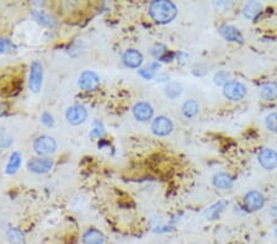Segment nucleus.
Returning a JSON list of instances; mask_svg holds the SVG:
<instances>
[{
    "instance_id": "1",
    "label": "nucleus",
    "mask_w": 277,
    "mask_h": 244,
    "mask_svg": "<svg viewBox=\"0 0 277 244\" xmlns=\"http://www.w3.org/2000/svg\"><path fill=\"white\" fill-rule=\"evenodd\" d=\"M178 8L168 0H157L149 5V15L156 23L168 24L176 18Z\"/></svg>"
},
{
    "instance_id": "2",
    "label": "nucleus",
    "mask_w": 277,
    "mask_h": 244,
    "mask_svg": "<svg viewBox=\"0 0 277 244\" xmlns=\"http://www.w3.org/2000/svg\"><path fill=\"white\" fill-rule=\"evenodd\" d=\"M246 93H248V89L240 81H228L227 84L223 86V94L228 100H232V101H239V100L244 99Z\"/></svg>"
},
{
    "instance_id": "3",
    "label": "nucleus",
    "mask_w": 277,
    "mask_h": 244,
    "mask_svg": "<svg viewBox=\"0 0 277 244\" xmlns=\"http://www.w3.org/2000/svg\"><path fill=\"white\" fill-rule=\"evenodd\" d=\"M34 149L40 156H48L56 152L57 143L50 136H40L35 140Z\"/></svg>"
},
{
    "instance_id": "4",
    "label": "nucleus",
    "mask_w": 277,
    "mask_h": 244,
    "mask_svg": "<svg viewBox=\"0 0 277 244\" xmlns=\"http://www.w3.org/2000/svg\"><path fill=\"white\" fill-rule=\"evenodd\" d=\"M43 79V68L40 62H32L31 68H30V79L29 86L32 93H39L42 88Z\"/></svg>"
},
{
    "instance_id": "5",
    "label": "nucleus",
    "mask_w": 277,
    "mask_h": 244,
    "mask_svg": "<svg viewBox=\"0 0 277 244\" xmlns=\"http://www.w3.org/2000/svg\"><path fill=\"white\" fill-rule=\"evenodd\" d=\"M244 203H245L246 210L255 212V211H259L264 207L265 196L257 190H251L244 197Z\"/></svg>"
},
{
    "instance_id": "6",
    "label": "nucleus",
    "mask_w": 277,
    "mask_h": 244,
    "mask_svg": "<svg viewBox=\"0 0 277 244\" xmlns=\"http://www.w3.org/2000/svg\"><path fill=\"white\" fill-rule=\"evenodd\" d=\"M53 167V161L48 157H39V158H32L27 163V168L30 172L36 173V174H45L50 172Z\"/></svg>"
},
{
    "instance_id": "7",
    "label": "nucleus",
    "mask_w": 277,
    "mask_h": 244,
    "mask_svg": "<svg viewBox=\"0 0 277 244\" xmlns=\"http://www.w3.org/2000/svg\"><path fill=\"white\" fill-rule=\"evenodd\" d=\"M174 130L173 121L167 116H158L152 124V131L154 135L164 137V136L170 135Z\"/></svg>"
},
{
    "instance_id": "8",
    "label": "nucleus",
    "mask_w": 277,
    "mask_h": 244,
    "mask_svg": "<svg viewBox=\"0 0 277 244\" xmlns=\"http://www.w3.org/2000/svg\"><path fill=\"white\" fill-rule=\"evenodd\" d=\"M66 117L69 124L78 126V125L85 122L88 117V110L83 105H73L67 110Z\"/></svg>"
},
{
    "instance_id": "9",
    "label": "nucleus",
    "mask_w": 277,
    "mask_h": 244,
    "mask_svg": "<svg viewBox=\"0 0 277 244\" xmlns=\"http://www.w3.org/2000/svg\"><path fill=\"white\" fill-rule=\"evenodd\" d=\"M100 78L96 73L91 70H85L80 74L79 86L85 91H94L99 88Z\"/></svg>"
},
{
    "instance_id": "10",
    "label": "nucleus",
    "mask_w": 277,
    "mask_h": 244,
    "mask_svg": "<svg viewBox=\"0 0 277 244\" xmlns=\"http://www.w3.org/2000/svg\"><path fill=\"white\" fill-rule=\"evenodd\" d=\"M260 165L267 170H273L277 168V152L271 148H264L257 156Z\"/></svg>"
},
{
    "instance_id": "11",
    "label": "nucleus",
    "mask_w": 277,
    "mask_h": 244,
    "mask_svg": "<svg viewBox=\"0 0 277 244\" xmlns=\"http://www.w3.org/2000/svg\"><path fill=\"white\" fill-rule=\"evenodd\" d=\"M153 106L149 102L141 101L133 106V116L135 117V120L141 122H147L151 120L153 117Z\"/></svg>"
},
{
    "instance_id": "12",
    "label": "nucleus",
    "mask_w": 277,
    "mask_h": 244,
    "mask_svg": "<svg viewBox=\"0 0 277 244\" xmlns=\"http://www.w3.org/2000/svg\"><path fill=\"white\" fill-rule=\"evenodd\" d=\"M218 32L224 40L230 41V42L243 43V41H244L241 32L239 31L237 27H234V26H229V25L221 26L218 29Z\"/></svg>"
},
{
    "instance_id": "13",
    "label": "nucleus",
    "mask_w": 277,
    "mask_h": 244,
    "mask_svg": "<svg viewBox=\"0 0 277 244\" xmlns=\"http://www.w3.org/2000/svg\"><path fill=\"white\" fill-rule=\"evenodd\" d=\"M122 59H123V63L128 68H138L143 63L142 53L137 50H133V48L127 50L126 52L123 53Z\"/></svg>"
},
{
    "instance_id": "14",
    "label": "nucleus",
    "mask_w": 277,
    "mask_h": 244,
    "mask_svg": "<svg viewBox=\"0 0 277 244\" xmlns=\"http://www.w3.org/2000/svg\"><path fill=\"white\" fill-rule=\"evenodd\" d=\"M83 243L84 244H104L105 235L104 233L100 232L96 228H89L83 234Z\"/></svg>"
},
{
    "instance_id": "15",
    "label": "nucleus",
    "mask_w": 277,
    "mask_h": 244,
    "mask_svg": "<svg viewBox=\"0 0 277 244\" xmlns=\"http://www.w3.org/2000/svg\"><path fill=\"white\" fill-rule=\"evenodd\" d=\"M212 183L217 189L228 190L233 186V179L230 175L225 174V173H218L212 178Z\"/></svg>"
},
{
    "instance_id": "16",
    "label": "nucleus",
    "mask_w": 277,
    "mask_h": 244,
    "mask_svg": "<svg viewBox=\"0 0 277 244\" xmlns=\"http://www.w3.org/2000/svg\"><path fill=\"white\" fill-rule=\"evenodd\" d=\"M261 99L265 101L277 100V83H266L261 88Z\"/></svg>"
},
{
    "instance_id": "17",
    "label": "nucleus",
    "mask_w": 277,
    "mask_h": 244,
    "mask_svg": "<svg viewBox=\"0 0 277 244\" xmlns=\"http://www.w3.org/2000/svg\"><path fill=\"white\" fill-rule=\"evenodd\" d=\"M260 13H261V4H259L257 2L246 3L243 8L244 16H245L246 19H250V20H254Z\"/></svg>"
},
{
    "instance_id": "18",
    "label": "nucleus",
    "mask_w": 277,
    "mask_h": 244,
    "mask_svg": "<svg viewBox=\"0 0 277 244\" xmlns=\"http://www.w3.org/2000/svg\"><path fill=\"white\" fill-rule=\"evenodd\" d=\"M181 111H183L185 117L187 118L195 117V116L198 113V111H200V105H198L196 100L194 99L187 100V101L184 102L183 107H181Z\"/></svg>"
},
{
    "instance_id": "19",
    "label": "nucleus",
    "mask_w": 277,
    "mask_h": 244,
    "mask_svg": "<svg viewBox=\"0 0 277 244\" xmlns=\"http://www.w3.org/2000/svg\"><path fill=\"white\" fill-rule=\"evenodd\" d=\"M8 242L10 244H26L25 234L18 228H9L7 232Z\"/></svg>"
},
{
    "instance_id": "20",
    "label": "nucleus",
    "mask_w": 277,
    "mask_h": 244,
    "mask_svg": "<svg viewBox=\"0 0 277 244\" xmlns=\"http://www.w3.org/2000/svg\"><path fill=\"white\" fill-rule=\"evenodd\" d=\"M21 165V154L18 153V152H14V153L10 156L9 162H8L7 165V174L13 175L15 174L19 170Z\"/></svg>"
},
{
    "instance_id": "21",
    "label": "nucleus",
    "mask_w": 277,
    "mask_h": 244,
    "mask_svg": "<svg viewBox=\"0 0 277 244\" xmlns=\"http://www.w3.org/2000/svg\"><path fill=\"white\" fill-rule=\"evenodd\" d=\"M34 16L36 18V20L39 21L40 24H43V25L46 26H57V21L56 19H53L52 16L48 15V14L43 13V12H35Z\"/></svg>"
},
{
    "instance_id": "22",
    "label": "nucleus",
    "mask_w": 277,
    "mask_h": 244,
    "mask_svg": "<svg viewBox=\"0 0 277 244\" xmlns=\"http://www.w3.org/2000/svg\"><path fill=\"white\" fill-rule=\"evenodd\" d=\"M165 93L170 99H176L178 96H180L183 93V86L179 83H170L169 85L165 88Z\"/></svg>"
},
{
    "instance_id": "23",
    "label": "nucleus",
    "mask_w": 277,
    "mask_h": 244,
    "mask_svg": "<svg viewBox=\"0 0 277 244\" xmlns=\"http://www.w3.org/2000/svg\"><path fill=\"white\" fill-rule=\"evenodd\" d=\"M224 206H225V203H224V202H218V203H216V205L212 206L211 208H208V211H207V212H206V215L210 217L211 219H214L217 216L219 215V213L222 212V211H223Z\"/></svg>"
},
{
    "instance_id": "24",
    "label": "nucleus",
    "mask_w": 277,
    "mask_h": 244,
    "mask_svg": "<svg viewBox=\"0 0 277 244\" xmlns=\"http://www.w3.org/2000/svg\"><path fill=\"white\" fill-rule=\"evenodd\" d=\"M265 125L271 132H277V112H272L265 118Z\"/></svg>"
},
{
    "instance_id": "25",
    "label": "nucleus",
    "mask_w": 277,
    "mask_h": 244,
    "mask_svg": "<svg viewBox=\"0 0 277 244\" xmlns=\"http://www.w3.org/2000/svg\"><path fill=\"white\" fill-rule=\"evenodd\" d=\"M228 79H229V74L227 72H219L214 75V83L217 85H225L228 83Z\"/></svg>"
},
{
    "instance_id": "26",
    "label": "nucleus",
    "mask_w": 277,
    "mask_h": 244,
    "mask_svg": "<svg viewBox=\"0 0 277 244\" xmlns=\"http://www.w3.org/2000/svg\"><path fill=\"white\" fill-rule=\"evenodd\" d=\"M156 68H158V64H153L151 68H146V69H141L140 70V74L142 75L145 79H152V78L154 77V74H156Z\"/></svg>"
},
{
    "instance_id": "27",
    "label": "nucleus",
    "mask_w": 277,
    "mask_h": 244,
    "mask_svg": "<svg viewBox=\"0 0 277 244\" xmlns=\"http://www.w3.org/2000/svg\"><path fill=\"white\" fill-rule=\"evenodd\" d=\"M167 53H168L167 47H165V46H163V45H157L156 47L152 50V54H153V56L156 57V58H158V59L164 58V54H167Z\"/></svg>"
},
{
    "instance_id": "28",
    "label": "nucleus",
    "mask_w": 277,
    "mask_h": 244,
    "mask_svg": "<svg viewBox=\"0 0 277 244\" xmlns=\"http://www.w3.org/2000/svg\"><path fill=\"white\" fill-rule=\"evenodd\" d=\"M41 121H42L43 124H45L46 126H48V127L53 126V124H54L53 116L51 115L50 112H43L42 113V117H41Z\"/></svg>"
},
{
    "instance_id": "29",
    "label": "nucleus",
    "mask_w": 277,
    "mask_h": 244,
    "mask_svg": "<svg viewBox=\"0 0 277 244\" xmlns=\"http://www.w3.org/2000/svg\"><path fill=\"white\" fill-rule=\"evenodd\" d=\"M104 134H105V131H104V129H102V127H94L90 135H91V137L100 138V137H102V136H104Z\"/></svg>"
},
{
    "instance_id": "30",
    "label": "nucleus",
    "mask_w": 277,
    "mask_h": 244,
    "mask_svg": "<svg viewBox=\"0 0 277 244\" xmlns=\"http://www.w3.org/2000/svg\"><path fill=\"white\" fill-rule=\"evenodd\" d=\"M10 42L7 40H0V52H5L9 48Z\"/></svg>"
},
{
    "instance_id": "31",
    "label": "nucleus",
    "mask_w": 277,
    "mask_h": 244,
    "mask_svg": "<svg viewBox=\"0 0 277 244\" xmlns=\"http://www.w3.org/2000/svg\"><path fill=\"white\" fill-rule=\"evenodd\" d=\"M270 213H271V216L277 217V203H273V205L271 206V208H270Z\"/></svg>"
},
{
    "instance_id": "32",
    "label": "nucleus",
    "mask_w": 277,
    "mask_h": 244,
    "mask_svg": "<svg viewBox=\"0 0 277 244\" xmlns=\"http://www.w3.org/2000/svg\"><path fill=\"white\" fill-rule=\"evenodd\" d=\"M2 113H3V105L0 104V115H2Z\"/></svg>"
},
{
    "instance_id": "33",
    "label": "nucleus",
    "mask_w": 277,
    "mask_h": 244,
    "mask_svg": "<svg viewBox=\"0 0 277 244\" xmlns=\"http://www.w3.org/2000/svg\"><path fill=\"white\" fill-rule=\"evenodd\" d=\"M275 237L277 238V227L275 228Z\"/></svg>"
}]
</instances>
